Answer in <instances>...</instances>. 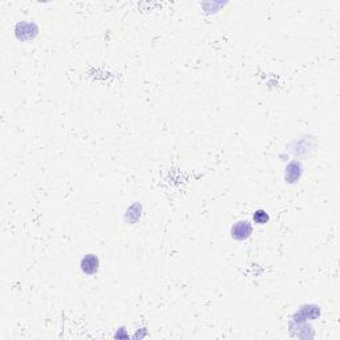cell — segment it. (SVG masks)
Here are the masks:
<instances>
[{
  "label": "cell",
  "instance_id": "obj_1",
  "mask_svg": "<svg viewBox=\"0 0 340 340\" xmlns=\"http://www.w3.org/2000/svg\"><path fill=\"white\" fill-rule=\"evenodd\" d=\"M253 234V226L248 221H239L231 227V237L237 241H244Z\"/></svg>",
  "mask_w": 340,
  "mask_h": 340
},
{
  "label": "cell",
  "instance_id": "obj_2",
  "mask_svg": "<svg viewBox=\"0 0 340 340\" xmlns=\"http://www.w3.org/2000/svg\"><path fill=\"white\" fill-rule=\"evenodd\" d=\"M80 267L83 270L84 274L87 275H95L97 271H98V267H100V261L96 255L93 254H88L81 259V263H80Z\"/></svg>",
  "mask_w": 340,
  "mask_h": 340
},
{
  "label": "cell",
  "instance_id": "obj_3",
  "mask_svg": "<svg viewBox=\"0 0 340 340\" xmlns=\"http://www.w3.org/2000/svg\"><path fill=\"white\" fill-rule=\"evenodd\" d=\"M37 27L33 23H20L16 28V35L19 39L25 40V39H33L36 36Z\"/></svg>",
  "mask_w": 340,
  "mask_h": 340
},
{
  "label": "cell",
  "instance_id": "obj_4",
  "mask_svg": "<svg viewBox=\"0 0 340 340\" xmlns=\"http://www.w3.org/2000/svg\"><path fill=\"white\" fill-rule=\"evenodd\" d=\"M302 174V166L299 162H291L287 168V173H286V179H289V182H295L300 178Z\"/></svg>",
  "mask_w": 340,
  "mask_h": 340
},
{
  "label": "cell",
  "instance_id": "obj_5",
  "mask_svg": "<svg viewBox=\"0 0 340 340\" xmlns=\"http://www.w3.org/2000/svg\"><path fill=\"white\" fill-rule=\"evenodd\" d=\"M268 219H270V217L265 210H257L254 213V221L259 223V225H265V223L268 222Z\"/></svg>",
  "mask_w": 340,
  "mask_h": 340
}]
</instances>
